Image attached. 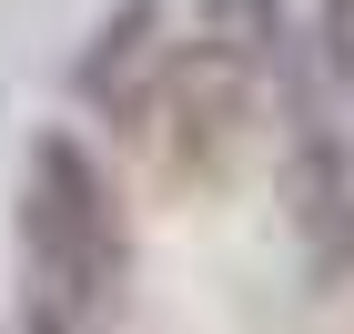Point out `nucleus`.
<instances>
[{
	"label": "nucleus",
	"instance_id": "5",
	"mask_svg": "<svg viewBox=\"0 0 354 334\" xmlns=\"http://www.w3.org/2000/svg\"><path fill=\"white\" fill-rule=\"evenodd\" d=\"M30 334H82V324H30Z\"/></svg>",
	"mask_w": 354,
	"mask_h": 334
},
{
	"label": "nucleus",
	"instance_id": "1",
	"mask_svg": "<svg viewBox=\"0 0 354 334\" xmlns=\"http://www.w3.org/2000/svg\"><path fill=\"white\" fill-rule=\"evenodd\" d=\"M21 274H30V324L102 334V314L122 304L132 233H122L111 172L91 163L71 132L30 142V172H21Z\"/></svg>",
	"mask_w": 354,
	"mask_h": 334
},
{
	"label": "nucleus",
	"instance_id": "4",
	"mask_svg": "<svg viewBox=\"0 0 354 334\" xmlns=\"http://www.w3.org/2000/svg\"><path fill=\"white\" fill-rule=\"evenodd\" d=\"M324 61H334V82L354 102V0H324Z\"/></svg>",
	"mask_w": 354,
	"mask_h": 334
},
{
	"label": "nucleus",
	"instance_id": "2",
	"mask_svg": "<svg viewBox=\"0 0 354 334\" xmlns=\"http://www.w3.org/2000/svg\"><path fill=\"white\" fill-rule=\"evenodd\" d=\"M294 223H304V253H314V274H344L354 263V163L334 132H304L294 152Z\"/></svg>",
	"mask_w": 354,
	"mask_h": 334
},
{
	"label": "nucleus",
	"instance_id": "3",
	"mask_svg": "<svg viewBox=\"0 0 354 334\" xmlns=\"http://www.w3.org/2000/svg\"><path fill=\"white\" fill-rule=\"evenodd\" d=\"M152 30H162V10H152V0H132L122 21H102V41H91V61H82V91H91V102L142 111V71L162 61V41H152Z\"/></svg>",
	"mask_w": 354,
	"mask_h": 334
}]
</instances>
